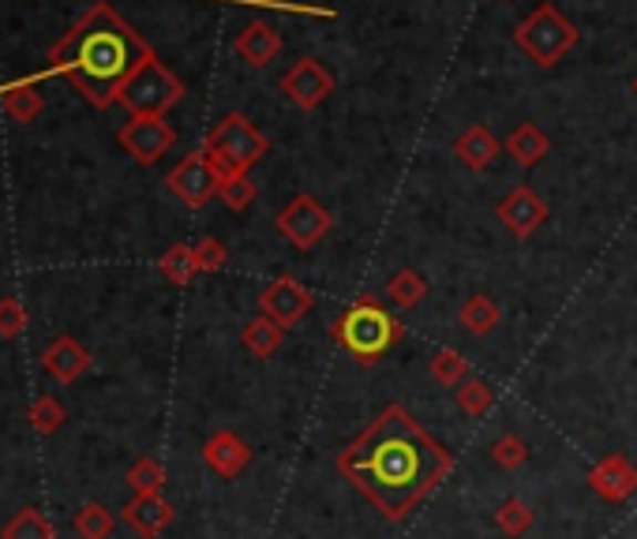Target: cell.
<instances>
[{"label": "cell", "mask_w": 637, "mask_h": 539, "mask_svg": "<svg viewBox=\"0 0 637 539\" xmlns=\"http://www.w3.org/2000/svg\"><path fill=\"white\" fill-rule=\"evenodd\" d=\"M454 460L401 405H387L364 435L338 454V473L387 521H405L450 476Z\"/></svg>", "instance_id": "6da1fadb"}, {"label": "cell", "mask_w": 637, "mask_h": 539, "mask_svg": "<svg viewBox=\"0 0 637 539\" xmlns=\"http://www.w3.org/2000/svg\"><path fill=\"white\" fill-rule=\"evenodd\" d=\"M151 56L154 49L143 42V34L102 0L49 49V72L64 75L94 110H110L121 97V86Z\"/></svg>", "instance_id": "7a4b0ae2"}, {"label": "cell", "mask_w": 637, "mask_h": 539, "mask_svg": "<svg viewBox=\"0 0 637 539\" xmlns=\"http://www.w3.org/2000/svg\"><path fill=\"white\" fill-rule=\"evenodd\" d=\"M401 322L382 308L379 300L360 297L352 308L341 311V319L335 322V341L349 356H357V364H376L387 349H394L401 341Z\"/></svg>", "instance_id": "3957f363"}, {"label": "cell", "mask_w": 637, "mask_h": 539, "mask_svg": "<svg viewBox=\"0 0 637 539\" xmlns=\"http://www.w3.org/2000/svg\"><path fill=\"white\" fill-rule=\"evenodd\" d=\"M267 151L270 139L244 113H225L203 143V154H207L210 169L218 173V184L233 180V176H248L255 162L267 158Z\"/></svg>", "instance_id": "277c9868"}, {"label": "cell", "mask_w": 637, "mask_h": 539, "mask_svg": "<svg viewBox=\"0 0 637 539\" xmlns=\"http://www.w3.org/2000/svg\"><path fill=\"white\" fill-rule=\"evenodd\" d=\"M577 38H582V34H577V27L563 12H558L555 4L533 8V12H528L514 31L517 49H522L528 61L541 64V68H555L577 45Z\"/></svg>", "instance_id": "5b68a950"}, {"label": "cell", "mask_w": 637, "mask_h": 539, "mask_svg": "<svg viewBox=\"0 0 637 539\" xmlns=\"http://www.w3.org/2000/svg\"><path fill=\"white\" fill-rule=\"evenodd\" d=\"M181 97H184V83L176 80L158 56H151V61L121 86V97H116V102H121L132 116H165Z\"/></svg>", "instance_id": "8992f818"}, {"label": "cell", "mask_w": 637, "mask_h": 539, "mask_svg": "<svg viewBox=\"0 0 637 539\" xmlns=\"http://www.w3.org/2000/svg\"><path fill=\"white\" fill-rule=\"evenodd\" d=\"M330 229H335V218H330V210L322 207L316 195H292L286 210L278 214V232L300 251L316 248Z\"/></svg>", "instance_id": "52a82bcc"}, {"label": "cell", "mask_w": 637, "mask_h": 539, "mask_svg": "<svg viewBox=\"0 0 637 539\" xmlns=\"http://www.w3.org/2000/svg\"><path fill=\"white\" fill-rule=\"evenodd\" d=\"M165 188H169L176 199L184 203V207L199 210V207H207L214 195H218V173L210 169L207 154L192 151L188 158H184L169 176H165Z\"/></svg>", "instance_id": "ba28073f"}, {"label": "cell", "mask_w": 637, "mask_h": 539, "mask_svg": "<svg viewBox=\"0 0 637 539\" xmlns=\"http://www.w3.org/2000/svg\"><path fill=\"white\" fill-rule=\"evenodd\" d=\"M281 91H286V97L297 110L311 113L335 94V75H330L327 64L316 61V56H304V61H297L281 75Z\"/></svg>", "instance_id": "9c48e42d"}, {"label": "cell", "mask_w": 637, "mask_h": 539, "mask_svg": "<svg viewBox=\"0 0 637 539\" xmlns=\"http://www.w3.org/2000/svg\"><path fill=\"white\" fill-rule=\"evenodd\" d=\"M116 139H121V146L140 165H154L158 158H165V151H173L176 132L165 116H132Z\"/></svg>", "instance_id": "30bf717a"}, {"label": "cell", "mask_w": 637, "mask_h": 539, "mask_svg": "<svg viewBox=\"0 0 637 539\" xmlns=\"http://www.w3.org/2000/svg\"><path fill=\"white\" fill-rule=\"evenodd\" d=\"M311 311V292L300 286L297 278H289V273H281V278H274L267 289L259 292V315L274 319L278 326H297V322Z\"/></svg>", "instance_id": "8fae6325"}, {"label": "cell", "mask_w": 637, "mask_h": 539, "mask_svg": "<svg viewBox=\"0 0 637 539\" xmlns=\"http://www.w3.org/2000/svg\"><path fill=\"white\" fill-rule=\"evenodd\" d=\"M495 218L503 221L506 232H514L517 240H525L547 221V203L528 188V184H517L514 191L503 195V203L495 207Z\"/></svg>", "instance_id": "7c38bea8"}, {"label": "cell", "mask_w": 637, "mask_h": 539, "mask_svg": "<svg viewBox=\"0 0 637 539\" xmlns=\"http://www.w3.org/2000/svg\"><path fill=\"white\" fill-rule=\"evenodd\" d=\"M589 487L604 502H626L637 491V465L623 454H607L589 473Z\"/></svg>", "instance_id": "4fadbf2b"}, {"label": "cell", "mask_w": 637, "mask_h": 539, "mask_svg": "<svg viewBox=\"0 0 637 539\" xmlns=\"http://www.w3.org/2000/svg\"><path fill=\"white\" fill-rule=\"evenodd\" d=\"M203 460H207L210 473L233 479L251 465V446L244 443L237 431H214L207 443H203Z\"/></svg>", "instance_id": "5bb4252c"}, {"label": "cell", "mask_w": 637, "mask_h": 539, "mask_svg": "<svg viewBox=\"0 0 637 539\" xmlns=\"http://www.w3.org/2000/svg\"><path fill=\"white\" fill-rule=\"evenodd\" d=\"M42 367H45L56 382L72 386V382H80L86 371H91V352H86L75 338L61 333V338H56L53 345L42 352Z\"/></svg>", "instance_id": "9a60e30c"}, {"label": "cell", "mask_w": 637, "mask_h": 539, "mask_svg": "<svg viewBox=\"0 0 637 539\" xmlns=\"http://www.w3.org/2000/svg\"><path fill=\"white\" fill-rule=\"evenodd\" d=\"M173 506L165 502L162 495H135L132 502L124 506V525L132 528V532H140L143 539H154L162 536L165 528L173 525Z\"/></svg>", "instance_id": "2e32d148"}, {"label": "cell", "mask_w": 637, "mask_h": 539, "mask_svg": "<svg viewBox=\"0 0 637 539\" xmlns=\"http://www.w3.org/2000/svg\"><path fill=\"white\" fill-rule=\"evenodd\" d=\"M454 154H458V162H462L465 169L484 173V169H492L495 158L503 154V143H499L484 124H469L465 132L454 139Z\"/></svg>", "instance_id": "e0dca14e"}, {"label": "cell", "mask_w": 637, "mask_h": 539, "mask_svg": "<svg viewBox=\"0 0 637 539\" xmlns=\"http://www.w3.org/2000/svg\"><path fill=\"white\" fill-rule=\"evenodd\" d=\"M278 53H281V34L270 23H263V19H255V23H248L237 34V56L244 64L267 68Z\"/></svg>", "instance_id": "ac0fdd59"}, {"label": "cell", "mask_w": 637, "mask_h": 539, "mask_svg": "<svg viewBox=\"0 0 637 539\" xmlns=\"http://www.w3.org/2000/svg\"><path fill=\"white\" fill-rule=\"evenodd\" d=\"M503 151L514 158L522 169H533V165H541L547 158V151H552V139L541 132L536 124H517L514 132L506 135V143H503Z\"/></svg>", "instance_id": "d6986e66"}, {"label": "cell", "mask_w": 637, "mask_h": 539, "mask_svg": "<svg viewBox=\"0 0 637 539\" xmlns=\"http://www.w3.org/2000/svg\"><path fill=\"white\" fill-rule=\"evenodd\" d=\"M240 345L251 352V356H259V360H267L274 356L281 345H286V326H278L274 319L267 315H255L248 326L240 330Z\"/></svg>", "instance_id": "ffe728a7"}, {"label": "cell", "mask_w": 637, "mask_h": 539, "mask_svg": "<svg viewBox=\"0 0 637 539\" xmlns=\"http://www.w3.org/2000/svg\"><path fill=\"white\" fill-rule=\"evenodd\" d=\"M458 322L473 333V338H487L492 330H499V322H503V308L492 300V297H484V292H476V297H469L462 303V311H458Z\"/></svg>", "instance_id": "44dd1931"}, {"label": "cell", "mask_w": 637, "mask_h": 539, "mask_svg": "<svg viewBox=\"0 0 637 539\" xmlns=\"http://www.w3.org/2000/svg\"><path fill=\"white\" fill-rule=\"evenodd\" d=\"M0 105H4V113L12 116L16 124H31V121H38L45 102H42V94L34 91V80H27V83L4 86V91H0Z\"/></svg>", "instance_id": "7402d4cb"}, {"label": "cell", "mask_w": 637, "mask_h": 539, "mask_svg": "<svg viewBox=\"0 0 637 539\" xmlns=\"http://www.w3.org/2000/svg\"><path fill=\"white\" fill-rule=\"evenodd\" d=\"M428 371H431V379H435L439 386H450V390H458L469 375H473V371H469V360H465L458 349H439V352H431Z\"/></svg>", "instance_id": "603a6c76"}, {"label": "cell", "mask_w": 637, "mask_h": 539, "mask_svg": "<svg viewBox=\"0 0 637 539\" xmlns=\"http://www.w3.org/2000/svg\"><path fill=\"white\" fill-rule=\"evenodd\" d=\"M454 401H458V408H462L465 416H487L492 413V405H495V394H492V386H487L484 379H476V375H469L462 386L454 390Z\"/></svg>", "instance_id": "cb8c5ba5"}, {"label": "cell", "mask_w": 637, "mask_h": 539, "mask_svg": "<svg viewBox=\"0 0 637 539\" xmlns=\"http://www.w3.org/2000/svg\"><path fill=\"white\" fill-rule=\"evenodd\" d=\"M158 270L165 273L169 286H188L195 273H199V267H195V248H188V243H173V248L158 259Z\"/></svg>", "instance_id": "d4e9b609"}, {"label": "cell", "mask_w": 637, "mask_h": 539, "mask_svg": "<svg viewBox=\"0 0 637 539\" xmlns=\"http://www.w3.org/2000/svg\"><path fill=\"white\" fill-rule=\"evenodd\" d=\"M387 297L394 300L401 311H409L428 297V281L420 278L417 270H398L394 278L387 281Z\"/></svg>", "instance_id": "484cf974"}, {"label": "cell", "mask_w": 637, "mask_h": 539, "mask_svg": "<svg viewBox=\"0 0 637 539\" xmlns=\"http://www.w3.org/2000/svg\"><path fill=\"white\" fill-rule=\"evenodd\" d=\"M116 528V517L102 502H86L75 514V536L80 539H110Z\"/></svg>", "instance_id": "4316f807"}, {"label": "cell", "mask_w": 637, "mask_h": 539, "mask_svg": "<svg viewBox=\"0 0 637 539\" xmlns=\"http://www.w3.org/2000/svg\"><path fill=\"white\" fill-rule=\"evenodd\" d=\"M533 521H536L533 506L522 502V498H506V502L499 506V514H495L499 532L510 536V539H522L528 528H533Z\"/></svg>", "instance_id": "83f0119b"}, {"label": "cell", "mask_w": 637, "mask_h": 539, "mask_svg": "<svg viewBox=\"0 0 637 539\" xmlns=\"http://www.w3.org/2000/svg\"><path fill=\"white\" fill-rule=\"evenodd\" d=\"M127 487H132L135 495H162L165 465L158 457H140L132 468H127Z\"/></svg>", "instance_id": "f1b7e54d"}, {"label": "cell", "mask_w": 637, "mask_h": 539, "mask_svg": "<svg viewBox=\"0 0 637 539\" xmlns=\"http://www.w3.org/2000/svg\"><path fill=\"white\" fill-rule=\"evenodd\" d=\"M0 539H56V532L42 517V509H19L12 521L4 525V536Z\"/></svg>", "instance_id": "f546056e"}, {"label": "cell", "mask_w": 637, "mask_h": 539, "mask_svg": "<svg viewBox=\"0 0 637 539\" xmlns=\"http://www.w3.org/2000/svg\"><path fill=\"white\" fill-rule=\"evenodd\" d=\"M64 419H68V413H64V405L56 397L45 394L31 405V427L38 431V435H56V431L64 427Z\"/></svg>", "instance_id": "4dcf8cb0"}, {"label": "cell", "mask_w": 637, "mask_h": 539, "mask_svg": "<svg viewBox=\"0 0 637 539\" xmlns=\"http://www.w3.org/2000/svg\"><path fill=\"white\" fill-rule=\"evenodd\" d=\"M255 195H259V184H255L251 176H233V180H222L218 184V199L229 210H237V214L251 207Z\"/></svg>", "instance_id": "1f68e13d"}, {"label": "cell", "mask_w": 637, "mask_h": 539, "mask_svg": "<svg viewBox=\"0 0 637 539\" xmlns=\"http://www.w3.org/2000/svg\"><path fill=\"white\" fill-rule=\"evenodd\" d=\"M492 460L499 468H506V473H514V468H522L528 460V446L517 435H499L492 443Z\"/></svg>", "instance_id": "d6a6232c"}, {"label": "cell", "mask_w": 637, "mask_h": 539, "mask_svg": "<svg viewBox=\"0 0 637 539\" xmlns=\"http://www.w3.org/2000/svg\"><path fill=\"white\" fill-rule=\"evenodd\" d=\"M192 248H195V267H199V273H218L225 270V262H229L225 243L214 237H203L199 243H192Z\"/></svg>", "instance_id": "836d02e7"}, {"label": "cell", "mask_w": 637, "mask_h": 539, "mask_svg": "<svg viewBox=\"0 0 637 539\" xmlns=\"http://www.w3.org/2000/svg\"><path fill=\"white\" fill-rule=\"evenodd\" d=\"M27 322H31V315H27L23 303L16 297H0V338H19Z\"/></svg>", "instance_id": "e575fe53"}, {"label": "cell", "mask_w": 637, "mask_h": 539, "mask_svg": "<svg viewBox=\"0 0 637 539\" xmlns=\"http://www.w3.org/2000/svg\"><path fill=\"white\" fill-rule=\"evenodd\" d=\"M634 91H637V80H634Z\"/></svg>", "instance_id": "d590c367"}, {"label": "cell", "mask_w": 637, "mask_h": 539, "mask_svg": "<svg viewBox=\"0 0 637 539\" xmlns=\"http://www.w3.org/2000/svg\"><path fill=\"white\" fill-rule=\"evenodd\" d=\"M75 539H80V536H75Z\"/></svg>", "instance_id": "8d00e7d4"}]
</instances>
